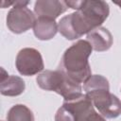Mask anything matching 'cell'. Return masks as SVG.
Instances as JSON below:
<instances>
[{"instance_id": "52a82bcc", "label": "cell", "mask_w": 121, "mask_h": 121, "mask_svg": "<svg viewBox=\"0 0 121 121\" xmlns=\"http://www.w3.org/2000/svg\"><path fill=\"white\" fill-rule=\"evenodd\" d=\"M62 105L74 114L77 121H85L90 114L95 112L93 102L85 94L70 100H64Z\"/></svg>"}, {"instance_id": "7c38bea8", "label": "cell", "mask_w": 121, "mask_h": 121, "mask_svg": "<svg viewBox=\"0 0 121 121\" xmlns=\"http://www.w3.org/2000/svg\"><path fill=\"white\" fill-rule=\"evenodd\" d=\"M8 121H34L32 111L24 104L12 106L7 114Z\"/></svg>"}, {"instance_id": "8992f818", "label": "cell", "mask_w": 121, "mask_h": 121, "mask_svg": "<svg viewBox=\"0 0 121 121\" xmlns=\"http://www.w3.org/2000/svg\"><path fill=\"white\" fill-rule=\"evenodd\" d=\"M15 65L17 71L21 75L26 77L40 74L44 68L43 57L40 51L32 47H26L18 52Z\"/></svg>"}, {"instance_id": "6da1fadb", "label": "cell", "mask_w": 121, "mask_h": 121, "mask_svg": "<svg viewBox=\"0 0 121 121\" xmlns=\"http://www.w3.org/2000/svg\"><path fill=\"white\" fill-rule=\"evenodd\" d=\"M92 51L93 48L87 40H78L65 50L58 69L70 79L84 84L92 76L88 61Z\"/></svg>"}, {"instance_id": "4fadbf2b", "label": "cell", "mask_w": 121, "mask_h": 121, "mask_svg": "<svg viewBox=\"0 0 121 121\" xmlns=\"http://www.w3.org/2000/svg\"><path fill=\"white\" fill-rule=\"evenodd\" d=\"M102 89H110V85L108 79L101 75H92L83 84V90L85 94Z\"/></svg>"}, {"instance_id": "8fae6325", "label": "cell", "mask_w": 121, "mask_h": 121, "mask_svg": "<svg viewBox=\"0 0 121 121\" xmlns=\"http://www.w3.org/2000/svg\"><path fill=\"white\" fill-rule=\"evenodd\" d=\"M26 89V83L24 79L18 76H1L0 93L6 96H17L24 93Z\"/></svg>"}, {"instance_id": "3957f363", "label": "cell", "mask_w": 121, "mask_h": 121, "mask_svg": "<svg viewBox=\"0 0 121 121\" xmlns=\"http://www.w3.org/2000/svg\"><path fill=\"white\" fill-rule=\"evenodd\" d=\"M68 8L76 9L84 22L89 32L101 26L110 14L107 2L101 0L65 1Z\"/></svg>"}, {"instance_id": "5bb4252c", "label": "cell", "mask_w": 121, "mask_h": 121, "mask_svg": "<svg viewBox=\"0 0 121 121\" xmlns=\"http://www.w3.org/2000/svg\"><path fill=\"white\" fill-rule=\"evenodd\" d=\"M55 121H77L74 114L65 107L61 106L58 109L55 114Z\"/></svg>"}, {"instance_id": "9c48e42d", "label": "cell", "mask_w": 121, "mask_h": 121, "mask_svg": "<svg viewBox=\"0 0 121 121\" xmlns=\"http://www.w3.org/2000/svg\"><path fill=\"white\" fill-rule=\"evenodd\" d=\"M87 41L96 52L107 51L112 45V35L106 27L99 26L87 34Z\"/></svg>"}, {"instance_id": "7a4b0ae2", "label": "cell", "mask_w": 121, "mask_h": 121, "mask_svg": "<svg viewBox=\"0 0 121 121\" xmlns=\"http://www.w3.org/2000/svg\"><path fill=\"white\" fill-rule=\"evenodd\" d=\"M36 81L41 89L53 91L61 95L64 100H70L82 95L81 84L70 79L59 69L41 72L37 76Z\"/></svg>"}, {"instance_id": "277c9868", "label": "cell", "mask_w": 121, "mask_h": 121, "mask_svg": "<svg viewBox=\"0 0 121 121\" xmlns=\"http://www.w3.org/2000/svg\"><path fill=\"white\" fill-rule=\"evenodd\" d=\"M28 1H15L7 15V26L15 34H21L34 26L35 14L26 7Z\"/></svg>"}, {"instance_id": "5b68a950", "label": "cell", "mask_w": 121, "mask_h": 121, "mask_svg": "<svg viewBox=\"0 0 121 121\" xmlns=\"http://www.w3.org/2000/svg\"><path fill=\"white\" fill-rule=\"evenodd\" d=\"M99 113L106 118H116L121 114V100L110 93V89L96 90L85 94Z\"/></svg>"}, {"instance_id": "30bf717a", "label": "cell", "mask_w": 121, "mask_h": 121, "mask_svg": "<svg viewBox=\"0 0 121 121\" xmlns=\"http://www.w3.org/2000/svg\"><path fill=\"white\" fill-rule=\"evenodd\" d=\"M58 31L59 28L56 21L44 17H38L33 26L34 35L38 40L41 41L51 40L56 36Z\"/></svg>"}, {"instance_id": "2e32d148", "label": "cell", "mask_w": 121, "mask_h": 121, "mask_svg": "<svg viewBox=\"0 0 121 121\" xmlns=\"http://www.w3.org/2000/svg\"><path fill=\"white\" fill-rule=\"evenodd\" d=\"M113 3H114L115 5H117V6H118V7L121 9V2H113Z\"/></svg>"}, {"instance_id": "ba28073f", "label": "cell", "mask_w": 121, "mask_h": 121, "mask_svg": "<svg viewBox=\"0 0 121 121\" xmlns=\"http://www.w3.org/2000/svg\"><path fill=\"white\" fill-rule=\"evenodd\" d=\"M65 1L59 0H38L34 5V12L38 17L56 20L60 14L67 10Z\"/></svg>"}, {"instance_id": "9a60e30c", "label": "cell", "mask_w": 121, "mask_h": 121, "mask_svg": "<svg viewBox=\"0 0 121 121\" xmlns=\"http://www.w3.org/2000/svg\"><path fill=\"white\" fill-rule=\"evenodd\" d=\"M85 121H106V120L101 114L97 113L96 112H94L92 114L89 115V117Z\"/></svg>"}]
</instances>
